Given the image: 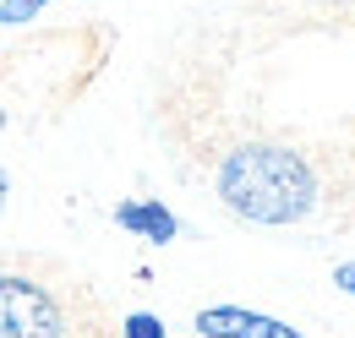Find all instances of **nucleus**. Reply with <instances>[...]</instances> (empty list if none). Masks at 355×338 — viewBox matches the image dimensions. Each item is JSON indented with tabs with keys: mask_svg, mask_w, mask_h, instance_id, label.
<instances>
[{
	"mask_svg": "<svg viewBox=\"0 0 355 338\" xmlns=\"http://www.w3.org/2000/svg\"><path fill=\"white\" fill-rule=\"evenodd\" d=\"M214 191L235 218L263 224V229H284L301 224L317 208V175L295 148L279 142H241L235 153H224Z\"/></svg>",
	"mask_w": 355,
	"mask_h": 338,
	"instance_id": "nucleus-1",
	"label": "nucleus"
},
{
	"mask_svg": "<svg viewBox=\"0 0 355 338\" xmlns=\"http://www.w3.org/2000/svg\"><path fill=\"white\" fill-rule=\"evenodd\" d=\"M6 191H11V175L0 169V213H6Z\"/></svg>",
	"mask_w": 355,
	"mask_h": 338,
	"instance_id": "nucleus-8",
	"label": "nucleus"
},
{
	"mask_svg": "<svg viewBox=\"0 0 355 338\" xmlns=\"http://www.w3.org/2000/svg\"><path fill=\"white\" fill-rule=\"evenodd\" d=\"M0 338H66V317L44 284L0 273Z\"/></svg>",
	"mask_w": 355,
	"mask_h": 338,
	"instance_id": "nucleus-2",
	"label": "nucleus"
},
{
	"mask_svg": "<svg viewBox=\"0 0 355 338\" xmlns=\"http://www.w3.org/2000/svg\"><path fill=\"white\" fill-rule=\"evenodd\" d=\"M334 284H339L345 295H355V262H339V267H334Z\"/></svg>",
	"mask_w": 355,
	"mask_h": 338,
	"instance_id": "nucleus-7",
	"label": "nucleus"
},
{
	"mask_svg": "<svg viewBox=\"0 0 355 338\" xmlns=\"http://www.w3.org/2000/svg\"><path fill=\"white\" fill-rule=\"evenodd\" d=\"M121 338H164V317H153V311H132L126 328H121Z\"/></svg>",
	"mask_w": 355,
	"mask_h": 338,
	"instance_id": "nucleus-6",
	"label": "nucleus"
},
{
	"mask_svg": "<svg viewBox=\"0 0 355 338\" xmlns=\"http://www.w3.org/2000/svg\"><path fill=\"white\" fill-rule=\"evenodd\" d=\"M0 131H6V109H0Z\"/></svg>",
	"mask_w": 355,
	"mask_h": 338,
	"instance_id": "nucleus-9",
	"label": "nucleus"
},
{
	"mask_svg": "<svg viewBox=\"0 0 355 338\" xmlns=\"http://www.w3.org/2000/svg\"><path fill=\"white\" fill-rule=\"evenodd\" d=\"M44 6L49 0H0V28H22V22H33Z\"/></svg>",
	"mask_w": 355,
	"mask_h": 338,
	"instance_id": "nucleus-5",
	"label": "nucleus"
},
{
	"mask_svg": "<svg viewBox=\"0 0 355 338\" xmlns=\"http://www.w3.org/2000/svg\"><path fill=\"white\" fill-rule=\"evenodd\" d=\"M115 224L126 229V235H137V240H153V246H170L180 235V218L159 197H132V202H121L115 208Z\"/></svg>",
	"mask_w": 355,
	"mask_h": 338,
	"instance_id": "nucleus-4",
	"label": "nucleus"
},
{
	"mask_svg": "<svg viewBox=\"0 0 355 338\" xmlns=\"http://www.w3.org/2000/svg\"><path fill=\"white\" fill-rule=\"evenodd\" d=\"M197 333L202 338H306L301 328L268 317V311H246V305H208L197 311Z\"/></svg>",
	"mask_w": 355,
	"mask_h": 338,
	"instance_id": "nucleus-3",
	"label": "nucleus"
}]
</instances>
